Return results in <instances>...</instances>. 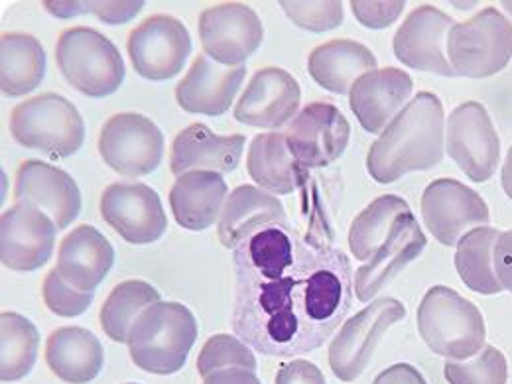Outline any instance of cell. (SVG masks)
I'll return each mask as SVG.
<instances>
[{
    "label": "cell",
    "instance_id": "cell-10",
    "mask_svg": "<svg viewBox=\"0 0 512 384\" xmlns=\"http://www.w3.org/2000/svg\"><path fill=\"white\" fill-rule=\"evenodd\" d=\"M99 154L117 174L142 178L162 164L164 134L144 115L121 113L101 128Z\"/></svg>",
    "mask_w": 512,
    "mask_h": 384
},
{
    "label": "cell",
    "instance_id": "cell-36",
    "mask_svg": "<svg viewBox=\"0 0 512 384\" xmlns=\"http://www.w3.org/2000/svg\"><path fill=\"white\" fill-rule=\"evenodd\" d=\"M444 377L449 384H507L509 365L501 349L485 345L467 361H446Z\"/></svg>",
    "mask_w": 512,
    "mask_h": 384
},
{
    "label": "cell",
    "instance_id": "cell-5",
    "mask_svg": "<svg viewBox=\"0 0 512 384\" xmlns=\"http://www.w3.org/2000/svg\"><path fill=\"white\" fill-rule=\"evenodd\" d=\"M56 62L65 81L91 99L117 93L125 81L121 52L93 28L75 26L65 30L56 46Z\"/></svg>",
    "mask_w": 512,
    "mask_h": 384
},
{
    "label": "cell",
    "instance_id": "cell-1",
    "mask_svg": "<svg viewBox=\"0 0 512 384\" xmlns=\"http://www.w3.org/2000/svg\"><path fill=\"white\" fill-rule=\"evenodd\" d=\"M233 329L264 357L320 349L347 318L353 268L343 251L290 225H264L235 251Z\"/></svg>",
    "mask_w": 512,
    "mask_h": 384
},
{
    "label": "cell",
    "instance_id": "cell-38",
    "mask_svg": "<svg viewBox=\"0 0 512 384\" xmlns=\"http://www.w3.org/2000/svg\"><path fill=\"white\" fill-rule=\"evenodd\" d=\"M286 16L300 28L310 32H327L343 24V4L339 0H321V2H298L284 0L280 2Z\"/></svg>",
    "mask_w": 512,
    "mask_h": 384
},
{
    "label": "cell",
    "instance_id": "cell-28",
    "mask_svg": "<svg viewBox=\"0 0 512 384\" xmlns=\"http://www.w3.org/2000/svg\"><path fill=\"white\" fill-rule=\"evenodd\" d=\"M377 69L375 54L353 40H333L318 46L308 60L312 79L331 93L345 95L355 81Z\"/></svg>",
    "mask_w": 512,
    "mask_h": 384
},
{
    "label": "cell",
    "instance_id": "cell-4",
    "mask_svg": "<svg viewBox=\"0 0 512 384\" xmlns=\"http://www.w3.org/2000/svg\"><path fill=\"white\" fill-rule=\"evenodd\" d=\"M424 343L448 361H467L485 347V320L479 308L448 286H434L418 306Z\"/></svg>",
    "mask_w": 512,
    "mask_h": 384
},
{
    "label": "cell",
    "instance_id": "cell-25",
    "mask_svg": "<svg viewBox=\"0 0 512 384\" xmlns=\"http://www.w3.org/2000/svg\"><path fill=\"white\" fill-rule=\"evenodd\" d=\"M290 225L284 203L255 186H239L229 193L219 217L217 235L225 249H237L264 225Z\"/></svg>",
    "mask_w": 512,
    "mask_h": 384
},
{
    "label": "cell",
    "instance_id": "cell-13",
    "mask_svg": "<svg viewBox=\"0 0 512 384\" xmlns=\"http://www.w3.org/2000/svg\"><path fill=\"white\" fill-rule=\"evenodd\" d=\"M422 219L444 247H455L463 235L489 225V205L465 184L440 178L422 193Z\"/></svg>",
    "mask_w": 512,
    "mask_h": 384
},
{
    "label": "cell",
    "instance_id": "cell-6",
    "mask_svg": "<svg viewBox=\"0 0 512 384\" xmlns=\"http://www.w3.org/2000/svg\"><path fill=\"white\" fill-rule=\"evenodd\" d=\"M10 132L20 146L52 158H69L85 142L83 117L71 101L56 93L16 105L10 115Z\"/></svg>",
    "mask_w": 512,
    "mask_h": 384
},
{
    "label": "cell",
    "instance_id": "cell-8",
    "mask_svg": "<svg viewBox=\"0 0 512 384\" xmlns=\"http://www.w3.org/2000/svg\"><path fill=\"white\" fill-rule=\"evenodd\" d=\"M406 318V308L396 298H379L345 321L329 345V367L343 383H353L369 367L384 333Z\"/></svg>",
    "mask_w": 512,
    "mask_h": 384
},
{
    "label": "cell",
    "instance_id": "cell-33",
    "mask_svg": "<svg viewBox=\"0 0 512 384\" xmlns=\"http://www.w3.org/2000/svg\"><path fill=\"white\" fill-rule=\"evenodd\" d=\"M410 205L392 193L377 197L351 223L349 249L357 260H371L383 247L394 221L408 213Z\"/></svg>",
    "mask_w": 512,
    "mask_h": 384
},
{
    "label": "cell",
    "instance_id": "cell-18",
    "mask_svg": "<svg viewBox=\"0 0 512 384\" xmlns=\"http://www.w3.org/2000/svg\"><path fill=\"white\" fill-rule=\"evenodd\" d=\"M300 101L302 89L292 73L282 67H264L247 85L235 107V119L247 127L276 130L296 119Z\"/></svg>",
    "mask_w": 512,
    "mask_h": 384
},
{
    "label": "cell",
    "instance_id": "cell-42",
    "mask_svg": "<svg viewBox=\"0 0 512 384\" xmlns=\"http://www.w3.org/2000/svg\"><path fill=\"white\" fill-rule=\"evenodd\" d=\"M493 266L503 290L512 294V231L499 235L493 249Z\"/></svg>",
    "mask_w": 512,
    "mask_h": 384
},
{
    "label": "cell",
    "instance_id": "cell-41",
    "mask_svg": "<svg viewBox=\"0 0 512 384\" xmlns=\"http://www.w3.org/2000/svg\"><path fill=\"white\" fill-rule=\"evenodd\" d=\"M276 384H327L325 377L318 369V365L306 361V359H296L290 363H284L278 369L276 375Z\"/></svg>",
    "mask_w": 512,
    "mask_h": 384
},
{
    "label": "cell",
    "instance_id": "cell-11",
    "mask_svg": "<svg viewBox=\"0 0 512 384\" xmlns=\"http://www.w3.org/2000/svg\"><path fill=\"white\" fill-rule=\"evenodd\" d=\"M128 56L134 71L150 81L176 77L192 54V38L182 20L170 14L146 18L128 36Z\"/></svg>",
    "mask_w": 512,
    "mask_h": 384
},
{
    "label": "cell",
    "instance_id": "cell-23",
    "mask_svg": "<svg viewBox=\"0 0 512 384\" xmlns=\"http://www.w3.org/2000/svg\"><path fill=\"white\" fill-rule=\"evenodd\" d=\"M245 142L243 134L219 136L203 123H195L174 138L170 170L176 176L188 172H217L221 176L235 172L241 164Z\"/></svg>",
    "mask_w": 512,
    "mask_h": 384
},
{
    "label": "cell",
    "instance_id": "cell-12",
    "mask_svg": "<svg viewBox=\"0 0 512 384\" xmlns=\"http://www.w3.org/2000/svg\"><path fill=\"white\" fill-rule=\"evenodd\" d=\"M199 38L205 56L213 62L239 67L260 48L264 26L251 6L243 2H223L201 12Z\"/></svg>",
    "mask_w": 512,
    "mask_h": 384
},
{
    "label": "cell",
    "instance_id": "cell-37",
    "mask_svg": "<svg viewBox=\"0 0 512 384\" xmlns=\"http://www.w3.org/2000/svg\"><path fill=\"white\" fill-rule=\"evenodd\" d=\"M46 10L54 14L56 18H73L79 14H93L105 24H127L134 16L140 14L144 8L142 0H111V2H101V0H73V2H60V0H48L44 2Z\"/></svg>",
    "mask_w": 512,
    "mask_h": 384
},
{
    "label": "cell",
    "instance_id": "cell-17",
    "mask_svg": "<svg viewBox=\"0 0 512 384\" xmlns=\"http://www.w3.org/2000/svg\"><path fill=\"white\" fill-rule=\"evenodd\" d=\"M453 20L432 4L414 8L396 30L392 50L398 62L444 77H455L448 60V36Z\"/></svg>",
    "mask_w": 512,
    "mask_h": 384
},
{
    "label": "cell",
    "instance_id": "cell-44",
    "mask_svg": "<svg viewBox=\"0 0 512 384\" xmlns=\"http://www.w3.org/2000/svg\"><path fill=\"white\" fill-rule=\"evenodd\" d=\"M203 384H262L253 371L247 369H227L217 371L203 379Z\"/></svg>",
    "mask_w": 512,
    "mask_h": 384
},
{
    "label": "cell",
    "instance_id": "cell-22",
    "mask_svg": "<svg viewBox=\"0 0 512 384\" xmlns=\"http://www.w3.org/2000/svg\"><path fill=\"white\" fill-rule=\"evenodd\" d=\"M16 203L28 201L52 217L58 229L69 227L81 211V192L75 180L52 164L26 160L16 172Z\"/></svg>",
    "mask_w": 512,
    "mask_h": 384
},
{
    "label": "cell",
    "instance_id": "cell-32",
    "mask_svg": "<svg viewBox=\"0 0 512 384\" xmlns=\"http://www.w3.org/2000/svg\"><path fill=\"white\" fill-rule=\"evenodd\" d=\"M40 349V333L28 318L4 312L0 316V381L16 383L30 375Z\"/></svg>",
    "mask_w": 512,
    "mask_h": 384
},
{
    "label": "cell",
    "instance_id": "cell-21",
    "mask_svg": "<svg viewBox=\"0 0 512 384\" xmlns=\"http://www.w3.org/2000/svg\"><path fill=\"white\" fill-rule=\"evenodd\" d=\"M412 89L414 83L406 71L375 69L355 81L349 91V107L361 127L379 134L408 105Z\"/></svg>",
    "mask_w": 512,
    "mask_h": 384
},
{
    "label": "cell",
    "instance_id": "cell-35",
    "mask_svg": "<svg viewBox=\"0 0 512 384\" xmlns=\"http://www.w3.org/2000/svg\"><path fill=\"white\" fill-rule=\"evenodd\" d=\"M227 369H247L255 373L256 357L253 347H249L239 337L219 333L207 339L203 345L197 357V373L207 379L209 375Z\"/></svg>",
    "mask_w": 512,
    "mask_h": 384
},
{
    "label": "cell",
    "instance_id": "cell-27",
    "mask_svg": "<svg viewBox=\"0 0 512 384\" xmlns=\"http://www.w3.org/2000/svg\"><path fill=\"white\" fill-rule=\"evenodd\" d=\"M46 361L60 381L87 384L99 377L105 365V351L91 331L60 327L48 337Z\"/></svg>",
    "mask_w": 512,
    "mask_h": 384
},
{
    "label": "cell",
    "instance_id": "cell-34",
    "mask_svg": "<svg viewBox=\"0 0 512 384\" xmlns=\"http://www.w3.org/2000/svg\"><path fill=\"white\" fill-rule=\"evenodd\" d=\"M160 302V292L144 280H125L113 288L101 308V327L109 339L128 343L132 325L146 308Z\"/></svg>",
    "mask_w": 512,
    "mask_h": 384
},
{
    "label": "cell",
    "instance_id": "cell-29",
    "mask_svg": "<svg viewBox=\"0 0 512 384\" xmlns=\"http://www.w3.org/2000/svg\"><path fill=\"white\" fill-rule=\"evenodd\" d=\"M247 170L260 190L274 195L296 192L308 174L296 164L282 132L255 136L247 156Z\"/></svg>",
    "mask_w": 512,
    "mask_h": 384
},
{
    "label": "cell",
    "instance_id": "cell-45",
    "mask_svg": "<svg viewBox=\"0 0 512 384\" xmlns=\"http://www.w3.org/2000/svg\"><path fill=\"white\" fill-rule=\"evenodd\" d=\"M501 182H503V190L512 199V146L507 154V160L503 164V174H501Z\"/></svg>",
    "mask_w": 512,
    "mask_h": 384
},
{
    "label": "cell",
    "instance_id": "cell-40",
    "mask_svg": "<svg viewBox=\"0 0 512 384\" xmlns=\"http://www.w3.org/2000/svg\"><path fill=\"white\" fill-rule=\"evenodd\" d=\"M404 0H351V10L357 22L371 30H383L392 26L404 12Z\"/></svg>",
    "mask_w": 512,
    "mask_h": 384
},
{
    "label": "cell",
    "instance_id": "cell-3",
    "mask_svg": "<svg viewBox=\"0 0 512 384\" xmlns=\"http://www.w3.org/2000/svg\"><path fill=\"white\" fill-rule=\"evenodd\" d=\"M192 310L180 302H156L142 312L128 333L132 363L152 375L180 373L197 339Z\"/></svg>",
    "mask_w": 512,
    "mask_h": 384
},
{
    "label": "cell",
    "instance_id": "cell-39",
    "mask_svg": "<svg viewBox=\"0 0 512 384\" xmlns=\"http://www.w3.org/2000/svg\"><path fill=\"white\" fill-rule=\"evenodd\" d=\"M42 290L48 310L60 318H77L85 314L95 300L93 292H79L71 288L58 272V268H54L46 276Z\"/></svg>",
    "mask_w": 512,
    "mask_h": 384
},
{
    "label": "cell",
    "instance_id": "cell-26",
    "mask_svg": "<svg viewBox=\"0 0 512 384\" xmlns=\"http://www.w3.org/2000/svg\"><path fill=\"white\" fill-rule=\"evenodd\" d=\"M227 182L217 172H188L178 176L170 207L178 225L188 231H205L219 221L227 201Z\"/></svg>",
    "mask_w": 512,
    "mask_h": 384
},
{
    "label": "cell",
    "instance_id": "cell-19",
    "mask_svg": "<svg viewBox=\"0 0 512 384\" xmlns=\"http://www.w3.org/2000/svg\"><path fill=\"white\" fill-rule=\"evenodd\" d=\"M426 235L422 227L418 225L412 211L400 215L383 247L375 253V256L357 268L355 272V296L359 302H371L384 286L400 272L404 270L414 258L422 255L426 249Z\"/></svg>",
    "mask_w": 512,
    "mask_h": 384
},
{
    "label": "cell",
    "instance_id": "cell-20",
    "mask_svg": "<svg viewBox=\"0 0 512 384\" xmlns=\"http://www.w3.org/2000/svg\"><path fill=\"white\" fill-rule=\"evenodd\" d=\"M247 75V67H227L201 54L193 60L190 71L176 87L178 105L192 115H225Z\"/></svg>",
    "mask_w": 512,
    "mask_h": 384
},
{
    "label": "cell",
    "instance_id": "cell-9",
    "mask_svg": "<svg viewBox=\"0 0 512 384\" xmlns=\"http://www.w3.org/2000/svg\"><path fill=\"white\" fill-rule=\"evenodd\" d=\"M446 150L469 180L483 184L493 178L501 162V140L479 101H465L449 115Z\"/></svg>",
    "mask_w": 512,
    "mask_h": 384
},
{
    "label": "cell",
    "instance_id": "cell-46",
    "mask_svg": "<svg viewBox=\"0 0 512 384\" xmlns=\"http://www.w3.org/2000/svg\"><path fill=\"white\" fill-rule=\"evenodd\" d=\"M503 6H505V10H507V12H511V14H512V2H511V0H505V2H503Z\"/></svg>",
    "mask_w": 512,
    "mask_h": 384
},
{
    "label": "cell",
    "instance_id": "cell-31",
    "mask_svg": "<svg viewBox=\"0 0 512 384\" xmlns=\"http://www.w3.org/2000/svg\"><path fill=\"white\" fill-rule=\"evenodd\" d=\"M499 235L501 233L493 227H477L463 235L455 245V268L461 282L483 296L503 292L493 266V249Z\"/></svg>",
    "mask_w": 512,
    "mask_h": 384
},
{
    "label": "cell",
    "instance_id": "cell-15",
    "mask_svg": "<svg viewBox=\"0 0 512 384\" xmlns=\"http://www.w3.org/2000/svg\"><path fill=\"white\" fill-rule=\"evenodd\" d=\"M284 136L296 164L310 172L325 168L343 156L351 138V127L335 105L312 103L296 115Z\"/></svg>",
    "mask_w": 512,
    "mask_h": 384
},
{
    "label": "cell",
    "instance_id": "cell-43",
    "mask_svg": "<svg viewBox=\"0 0 512 384\" xmlns=\"http://www.w3.org/2000/svg\"><path fill=\"white\" fill-rule=\"evenodd\" d=\"M373 384H428L424 375L408 365V363H398V365H392L388 369H384L383 373L375 379Z\"/></svg>",
    "mask_w": 512,
    "mask_h": 384
},
{
    "label": "cell",
    "instance_id": "cell-2",
    "mask_svg": "<svg viewBox=\"0 0 512 384\" xmlns=\"http://www.w3.org/2000/svg\"><path fill=\"white\" fill-rule=\"evenodd\" d=\"M446 115L436 93L422 91L392 119L367 154V172L377 184H392L410 172H426L444 160Z\"/></svg>",
    "mask_w": 512,
    "mask_h": 384
},
{
    "label": "cell",
    "instance_id": "cell-24",
    "mask_svg": "<svg viewBox=\"0 0 512 384\" xmlns=\"http://www.w3.org/2000/svg\"><path fill=\"white\" fill-rule=\"evenodd\" d=\"M113 264L115 251L107 237L93 225H81L65 235L56 268L71 288L95 294Z\"/></svg>",
    "mask_w": 512,
    "mask_h": 384
},
{
    "label": "cell",
    "instance_id": "cell-30",
    "mask_svg": "<svg viewBox=\"0 0 512 384\" xmlns=\"http://www.w3.org/2000/svg\"><path fill=\"white\" fill-rule=\"evenodd\" d=\"M46 75V54L38 38L20 32L2 34L0 89L6 97H24L40 87Z\"/></svg>",
    "mask_w": 512,
    "mask_h": 384
},
{
    "label": "cell",
    "instance_id": "cell-16",
    "mask_svg": "<svg viewBox=\"0 0 512 384\" xmlns=\"http://www.w3.org/2000/svg\"><path fill=\"white\" fill-rule=\"evenodd\" d=\"M101 217L130 245L156 243L168 229L160 195L140 182L111 184L101 195Z\"/></svg>",
    "mask_w": 512,
    "mask_h": 384
},
{
    "label": "cell",
    "instance_id": "cell-7",
    "mask_svg": "<svg viewBox=\"0 0 512 384\" xmlns=\"http://www.w3.org/2000/svg\"><path fill=\"white\" fill-rule=\"evenodd\" d=\"M448 60L455 75L485 79L512 60V22L495 6L483 8L449 30Z\"/></svg>",
    "mask_w": 512,
    "mask_h": 384
},
{
    "label": "cell",
    "instance_id": "cell-47",
    "mask_svg": "<svg viewBox=\"0 0 512 384\" xmlns=\"http://www.w3.org/2000/svg\"><path fill=\"white\" fill-rule=\"evenodd\" d=\"M127 384H136V383H127Z\"/></svg>",
    "mask_w": 512,
    "mask_h": 384
},
{
    "label": "cell",
    "instance_id": "cell-14",
    "mask_svg": "<svg viewBox=\"0 0 512 384\" xmlns=\"http://www.w3.org/2000/svg\"><path fill=\"white\" fill-rule=\"evenodd\" d=\"M56 223L34 203L20 201L0 217V260L8 270L34 272L56 247Z\"/></svg>",
    "mask_w": 512,
    "mask_h": 384
}]
</instances>
